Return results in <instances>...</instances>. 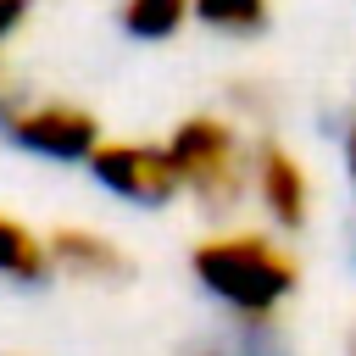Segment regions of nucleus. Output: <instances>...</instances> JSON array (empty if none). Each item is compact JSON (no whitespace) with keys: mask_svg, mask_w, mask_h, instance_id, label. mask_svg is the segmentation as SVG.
I'll return each instance as SVG.
<instances>
[{"mask_svg":"<svg viewBox=\"0 0 356 356\" xmlns=\"http://www.w3.org/2000/svg\"><path fill=\"white\" fill-rule=\"evenodd\" d=\"M189 278L211 306H222V317L278 323L300 295V256L261 228H217L189 245Z\"/></svg>","mask_w":356,"mask_h":356,"instance_id":"f257e3e1","label":"nucleus"},{"mask_svg":"<svg viewBox=\"0 0 356 356\" xmlns=\"http://www.w3.org/2000/svg\"><path fill=\"white\" fill-rule=\"evenodd\" d=\"M167 156H172V172L184 184V195L211 211V217H228L245 195H250V156H256V139L245 134L239 117L228 111H189L167 128Z\"/></svg>","mask_w":356,"mask_h":356,"instance_id":"f03ea898","label":"nucleus"},{"mask_svg":"<svg viewBox=\"0 0 356 356\" xmlns=\"http://www.w3.org/2000/svg\"><path fill=\"white\" fill-rule=\"evenodd\" d=\"M6 145L39 156V161H56V167H89V156L106 145L100 134V117L78 100H56V95H28L6 122H0Z\"/></svg>","mask_w":356,"mask_h":356,"instance_id":"7ed1b4c3","label":"nucleus"},{"mask_svg":"<svg viewBox=\"0 0 356 356\" xmlns=\"http://www.w3.org/2000/svg\"><path fill=\"white\" fill-rule=\"evenodd\" d=\"M89 178H95V189H106L111 200H128L139 211L172 206L184 195L167 145H150V139H106L89 156Z\"/></svg>","mask_w":356,"mask_h":356,"instance_id":"20e7f679","label":"nucleus"},{"mask_svg":"<svg viewBox=\"0 0 356 356\" xmlns=\"http://www.w3.org/2000/svg\"><path fill=\"white\" fill-rule=\"evenodd\" d=\"M250 195L256 206L267 211V222L278 234H300L312 222V172L306 161L284 145V139H256V156H250Z\"/></svg>","mask_w":356,"mask_h":356,"instance_id":"39448f33","label":"nucleus"},{"mask_svg":"<svg viewBox=\"0 0 356 356\" xmlns=\"http://www.w3.org/2000/svg\"><path fill=\"white\" fill-rule=\"evenodd\" d=\"M50 245V267L72 284H95V289H111V284H128L134 278V256L122 239H111L106 228H89V222H61L44 234Z\"/></svg>","mask_w":356,"mask_h":356,"instance_id":"423d86ee","label":"nucleus"},{"mask_svg":"<svg viewBox=\"0 0 356 356\" xmlns=\"http://www.w3.org/2000/svg\"><path fill=\"white\" fill-rule=\"evenodd\" d=\"M172 356H295L289 334L278 323H245V317H222L206 334H189Z\"/></svg>","mask_w":356,"mask_h":356,"instance_id":"0eeeda50","label":"nucleus"},{"mask_svg":"<svg viewBox=\"0 0 356 356\" xmlns=\"http://www.w3.org/2000/svg\"><path fill=\"white\" fill-rule=\"evenodd\" d=\"M0 278H6V284H22V289H39V284L56 278L44 234H33V228H28L22 217H11L6 206H0Z\"/></svg>","mask_w":356,"mask_h":356,"instance_id":"6e6552de","label":"nucleus"},{"mask_svg":"<svg viewBox=\"0 0 356 356\" xmlns=\"http://www.w3.org/2000/svg\"><path fill=\"white\" fill-rule=\"evenodd\" d=\"M189 17H195V0H122V6H117L122 33H128V39H145V44L172 39Z\"/></svg>","mask_w":356,"mask_h":356,"instance_id":"1a4fd4ad","label":"nucleus"},{"mask_svg":"<svg viewBox=\"0 0 356 356\" xmlns=\"http://www.w3.org/2000/svg\"><path fill=\"white\" fill-rule=\"evenodd\" d=\"M195 17H200L206 28H217V33L245 39V33H261V28H267L273 0H195Z\"/></svg>","mask_w":356,"mask_h":356,"instance_id":"9d476101","label":"nucleus"},{"mask_svg":"<svg viewBox=\"0 0 356 356\" xmlns=\"http://www.w3.org/2000/svg\"><path fill=\"white\" fill-rule=\"evenodd\" d=\"M33 17V0H0V50L11 44V33Z\"/></svg>","mask_w":356,"mask_h":356,"instance_id":"9b49d317","label":"nucleus"},{"mask_svg":"<svg viewBox=\"0 0 356 356\" xmlns=\"http://www.w3.org/2000/svg\"><path fill=\"white\" fill-rule=\"evenodd\" d=\"M339 161H345V178H350V189H356V106H350L345 122H339Z\"/></svg>","mask_w":356,"mask_h":356,"instance_id":"f8f14e48","label":"nucleus"},{"mask_svg":"<svg viewBox=\"0 0 356 356\" xmlns=\"http://www.w3.org/2000/svg\"><path fill=\"white\" fill-rule=\"evenodd\" d=\"M22 100H28V89L17 83V72H6V67H0V122H6V117H11Z\"/></svg>","mask_w":356,"mask_h":356,"instance_id":"ddd939ff","label":"nucleus"},{"mask_svg":"<svg viewBox=\"0 0 356 356\" xmlns=\"http://www.w3.org/2000/svg\"><path fill=\"white\" fill-rule=\"evenodd\" d=\"M345 356H356V328H350V339H345Z\"/></svg>","mask_w":356,"mask_h":356,"instance_id":"4468645a","label":"nucleus"}]
</instances>
